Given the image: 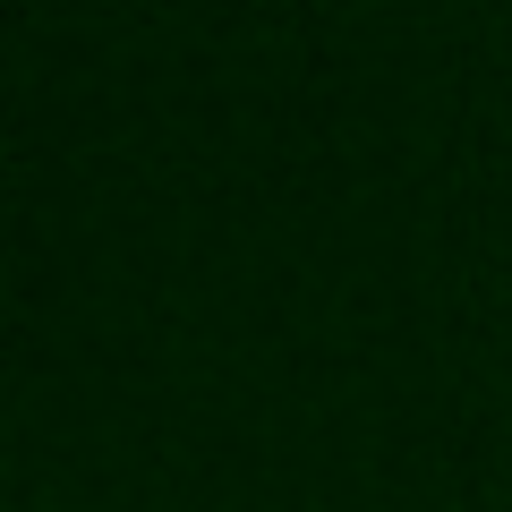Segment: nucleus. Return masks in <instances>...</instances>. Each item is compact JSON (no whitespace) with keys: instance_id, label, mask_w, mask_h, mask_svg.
Masks as SVG:
<instances>
[]
</instances>
